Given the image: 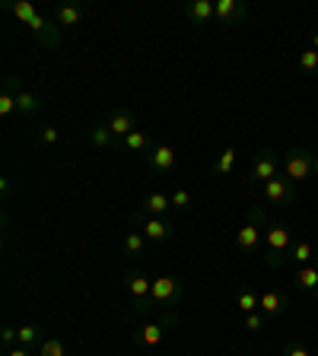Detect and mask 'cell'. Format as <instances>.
<instances>
[{
  "label": "cell",
  "mask_w": 318,
  "mask_h": 356,
  "mask_svg": "<svg viewBox=\"0 0 318 356\" xmlns=\"http://www.w3.org/2000/svg\"><path fill=\"white\" fill-rule=\"evenodd\" d=\"M293 236H290V226L280 220H270L264 226V264L277 270L280 264L290 258V248H293Z\"/></svg>",
  "instance_id": "obj_1"
},
{
  "label": "cell",
  "mask_w": 318,
  "mask_h": 356,
  "mask_svg": "<svg viewBox=\"0 0 318 356\" xmlns=\"http://www.w3.org/2000/svg\"><path fill=\"white\" fill-rule=\"evenodd\" d=\"M268 214H264V207H252L248 210V220H245V226L236 232V248L238 252H245V254H252V252H258V248L264 245V226H268Z\"/></svg>",
  "instance_id": "obj_2"
},
{
  "label": "cell",
  "mask_w": 318,
  "mask_h": 356,
  "mask_svg": "<svg viewBox=\"0 0 318 356\" xmlns=\"http://www.w3.org/2000/svg\"><path fill=\"white\" fill-rule=\"evenodd\" d=\"M124 286L127 293H131V299H134V312L137 315H150L153 309H156V302H153V280L143 274V270H127L124 277Z\"/></svg>",
  "instance_id": "obj_3"
},
{
  "label": "cell",
  "mask_w": 318,
  "mask_h": 356,
  "mask_svg": "<svg viewBox=\"0 0 318 356\" xmlns=\"http://www.w3.org/2000/svg\"><path fill=\"white\" fill-rule=\"evenodd\" d=\"M283 175L296 185L309 182L312 175H315V153L306 150V147H293V150L283 156Z\"/></svg>",
  "instance_id": "obj_4"
},
{
  "label": "cell",
  "mask_w": 318,
  "mask_h": 356,
  "mask_svg": "<svg viewBox=\"0 0 318 356\" xmlns=\"http://www.w3.org/2000/svg\"><path fill=\"white\" fill-rule=\"evenodd\" d=\"M277 169H280V162H277V153L274 150H261L258 156H254V166L248 169V191H254L258 185H268L270 178H277Z\"/></svg>",
  "instance_id": "obj_5"
},
{
  "label": "cell",
  "mask_w": 318,
  "mask_h": 356,
  "mask_svg": "<svg viewBox=\"0 0 318 356\" xmlns=\"http://www.w3.org/2000/svg\"><path fill=\"white\" fill-rule=\"evenodd\" d=\"M175 325H178V315H175V312H169L162 321H150V325L137 328V334H134L137 347H147V350L159 347V344H162V337H166V331H172Z\"/></svg>",
  "instance_id": "obj_6"
},
{
  "label": "cell",
  "mask_w": 318,
  "mask_h": 356,
  "mask_svg": "<svg viewBox=\"0 0 318 356\" xmlns=\"http://www.w3.org/2000/svg\"><path fill=\"white\" fill-rule=\"evenodd\" d=\"M134 223L140 226V232L147 236V242H172L175 229H172V223H169V216H143L140 210L134 214Z\"/></svg>",
  "instance_id": "obj_7"
},
{
  "label": "cell",
  "mask_w": 318,
  "mask_h": 356,
  "mask_svg": "<svg viewBox=\"0 0 318 356\" xmlns=\"http://www.w3.org/2000/svg\"><path fill=\"white\" fill-rule=\"evenodd\" d=\"M296 194H299V185L290 182L286 175H277V178H270V182L264 185V198L277 207H290L296 200Z\"/></svg>",
  "instance_id": "obj_8"
},
{
  "label": "cell",
  "mask_w": 318,
  "mask_h": 356,
  "mask_svg": "<svg viewBox=\"0 0 318 356\" xmlns=\"http://www.w3.org/2000/svg\"><path fill=\"white\" fill-rule=\"evenodd\" d=\"M182 280L178 277H169V274H162V277H153V302L156 306H175V302L182 299Z\"/></svg>",
  "instance_id": "obj_9"
},
{
  "label": "cell",
  "mask_w": 318,
  "mask_h": 356,
  "mask_svg": "<svg viewBox=\"0 0 318 356\" xmlns=\"http://www.w3.org/2000/svg\"><path fill=\"white\" fill-rule=\"evenodd\" d=\"M26 26H29L32 32H35V39H39L45 48H61L64 35H61V26H57V23H51V19H45V16H41V13H35V16H32V19H29V23H26Z\"/></svg>",
  "instance_id": "obj_10"
},
{
  "label": "cell",
  "mask_w": 318,
  "mask_h": 356,
  "mask_svg": "<svg viewBox=\"0 0 318 356\" xmlns=\"http://www.w3.org/2000/svg\"><path fill=\"white\" fill-rule=\"evenodd\" d=\"M105 127H109V131L118 137V140H124L127 134H134V131H137V118L127 109H115L109 115V121H105Z\"/></svg>",
  "instance_id": "obj_11"
},
{
  "label": "cell",
  "mask_w": 318,
  "mask_h": 356,
  "mask_svg": "<svg viewBox=\"0 0 318 356\" xmlns=\"http://www.w3.org/2000/svg\"><path fill=\"white\" fill-rule=\"evenodd\" d=\"M140 214L143 216H169L172 214V194H166V191H150V194L143 198Z\"/></svg>",
  "instance_id": "obj_12"
},
{
  "label": "cell",
  "mask_w": 318,
  "mask_h": 356,
  "mask_svg": "<svg viewBox=\"0 0 318 356\" xmlns=\"http://www.w3.org/2000/svg\"><path fill=\"white\" fill-rule=\"evenodd\" d=\"M214 10L223 26H236V23H242V19H248V10L242 7L238 0H214Z\"/></svg>",
  "instance_id": "obj_13"
},
{
  "label": "cell",
  "mask_w": 318,
  "mask_h": 356,
  "mask_svg": "<svg viewBox=\"0 0 318 356\" xmlns=\"http://www.w3.org/2000/svg\"><path fill=\"white\" fill-rule=\"evenodd\" d=\"M185 16H188L194 26H207L210 19H216L214 0H191V3H185Z\"/></svg>",
  "instance_id": "obj_14"
},
{
  "label": "cell",
  "mask_w": 318,
  "mask_h": 356,
  "mask_svg": "<svg viewBox=\"0 0 318 356\" xmlns=\"http://www.w3.org/2000/svg\"><path fill=\"white\" fill-rule=\"evenodd\" d=\"M150 166H153V172H159V175H172L175 172V150L172 147H153Z\"/></svg>",
  "instance_id": "obj_15"
},
{
  "label": "cell",
  "mask_w": 318,
  "mask_h": 356,
  "mask_svg": "<svg viewBox=\"0 0 318 356\" xmlns=\"http://www.w3.org/2000/svg\"><path fill=\"white\" fill-rule=\"evenodd\" d=\"M286 306H290V299H286V296L268 290V293H261V306H258V312H261V315H268V318H274V315H283Z\"/></svg>",
  "instance_id": "obj_16"
},
{
  "label": "cell",
  "mask_w": 318,
  "mask_h": 356,
  "mask_svg": "<svg viewBox=\"0 0 318 356\" xmlns=\"http://www.w3.org/2000/svg\"><path fill=\"white\" fill-rule=\"evenodd\" d=\"M86 19V7H57L55 10V23L61 26V29H73V26H80Z\"/></svg>",
  "instance_id": "obj_17"
},
{
  "label": "cell",
  "mask_w": 318,
  "mask_h": 356,
  "mask_svg": "<svg viewBox=\"0 0 318 356\" xmlns=\"http://www.w3.org/2000/svg\"><path fill=\"white\" fill-rule=\"evenodd\" d=\"M89 140H93L99 150H121V140L111 134L105 124H93V127H89Z\"/></svg>",
  "instance_id": "obj_18"
},
{
  "label": "cell",
  "mask_w": 318,
  "mask_h": 356,
  "mask_svg": "<svg viewBox=\"0 0 318 356\" xmlns=\"http://www.w3.org/2000/svg\"><path fill=\"white\" fill-rule=\"evenodd\" d=\"M16 111H19V115H39L41 111V99L35 93H32V89H16Z\"/></svg>",
  "instance_id": "obj_19"
},
{
  "label": "cell",
  "mask_w": 318,
  "mask_h": 356,
  "mask_svg": "<svg viewBox=\"0 0 318 356\" xmlns=\"http://www.w3.org/2000/svg\"><path fill=\"white\" fill-rule=\"evenodd\" d=\"M121 150H127V153H147V156H150V153H153V140H150V134L134 131V134H127L124 140H121Z\"/></svg>",
  "instance_id": "obj_20"
},
{
  "label": "cell",
  "mask_w": 318,
  "mask_h": 356,
  "mask_svg": "<svg viewBox=\"0 0 318 356\" xmlns=\"http://www.w3.org/2000/svg\"><path fill=\"white\" fill-rule=\"evenodd\" d=\"M296 283H299V290H306V293H318V268H315V264H306V268H299V277H296Z\"/></svg>",
  "instance_id": "obj_21"
},
{
  "label": "cell",
  "mask_w": 318,
  "mask_h": 356,
  "mask_svg": "<svg viewBox=\"0 0 318 356\" xmlns=\"http://www.w3.org/2000/svg\"><path fill=\"white\" fill-rule=\"evenodd\" d=\"M3 7H7V10H10V13H13V16H16V19H19V23H29L32 16L39 13V10L32 7L29 0H7V3H3Z\"/></svg>",
  "instance_id": "obj_22"
},
{
  "label": "cell",
  "mask_w": 318,
  "mask_h": 356,
  "mask_svg": "<svg viewBox=\"0 0 318 356\" xmlns=\"http://www.w3.org/2000/svg\"><path fill=\"white\" fill-rule=\"evenodd\" d=\"M41 341H45V337H41V328L39 325H23L19 328V347H41Z\"/></svg>",
  "instance_id": "obj_23"
},
{
  "label": "cell",
  "mask_w": 318,
  "mask_h": 356,
  "mask_svg": "<svg viewBox=\"0 0 318 356\" xmlns=\"http://www.w3.org/2000/svg\"><path fill=\"white\" fill-rule=\"evenodd\" d=\"M143 248H147V236H143L140 229H131V232H127V238H124V252L131 254V258H140Z\"/></svg>",
  "instance_id": "obj_24"
},
{
  "label": "cell",
  "mask_w": 318,
  "mask_h": 356,
  "mask_svg": "<svg viewBox=\"0 0 318 356\" xmlns=\"http://www.w3.org/2000/svg\"><path fill=\"white\" fill-rule=\"evenodd\" d=\"M236 306L245 312V315H252V312H258V306H261V296H254L252 290H238V293H236Z\"/></svg>",
  "instance_id": "obj_25"
},
{
  "label": "cell",
  "mask_w": 318,
  "mask_h": 356,
  "mask_svg": "<svg viewBox=\"0 0 318 356\" xmlns=\"http://www.w3.org/2000/svg\"><path fill=\"white\" fill-rule=\"evenodd\" d=\"M290 258H293L299 268H306V264L315 258V248H312V242H296V245L290 248Z\"/></svg>",
  "instance_id": "obj_26"
},
{
  "label": "cell",
  "mask_w": 318,
  "mask_h": 356,
  "mask_svg": "<svg viewBox=\"0 0 318 356\" xmlns=\"http://www.w3.org/2000/svg\"><path fill=\"white\" fill-rule=\"evenodd\" d=\"M39 356H67V347H64L61 337H48V341H41Z\"/></svg>",
  "instance_id": "obj_27"
},
{
  "label": "cell",
  "mask_w": 318,
  "mask_h": 356,
  "mask_svg": "<svg viewBox=\"0 0 318 356\" xmlns=\"http://www.w3.org/2000/svg\"><path fill=\"white\" fill-rule=\"evenodd\" d=\"M35 140L45 143V147H55V143L61 140V131H57L55 124H45V127H39V131H35Z\"/></svg>",
  "instance_id": "obj_28"
},
{
  "label": "cell",
  "mask_w": 318,
  "mask_h": 356,
  "mask_svg": "<svg viewBox=\"0 0 318 356\" xmlns=\"http://www.w3.org/2000/svg\"><path fill=\"white\" fill-rule=\"evenodd\" d=\"M232 166H236V150L230 147V150H223V156L216 159L214 172H216V175H230V172H232Z\"/></svg>",
  "instance_id": "obj_29"
},
{
  "label": "cell",
  "mask_w": 318,
  "mask_h": 356,
  "mask_svg": "<svg viewBox=\"0 0 318 356\" xmlns=\"http://www.w3.org/2000/svg\"><path fill=\"white\" fill-rule=\"evenodd\" d=\"M299 67L306 73H318V51H315V48H306V51H299Z\"/></svg>",
  "instance_id": "obj_30"
},
{
  "label": "cell",
  "mask_w": 318,
  "mask_h": 356,
  "mask_svg": "<svg viewBox=\"0 0 318 356\" xmlns=\"http://www.w3.org/2000/svg\"><path fill=\"white\" fill-rule=\"evenodd\" d=\"M188 207H191V191L185 188L172 191V210H188Z\"/></svg>",
  "instance_id": "obj_31"
},
{
  "label": "cell",
  "mask_w": 318,
  "mask_h": 356,
  "mask_svg": "<svg viewBox=\"0 0 318 356\" xmlns=\"http://www.w3.org/2000/svg\"><path fill=\"white\" fill-rule=\"evenodd\" d=\"M264 321H268V315H261V312H252V315H245V331H252V334L264 331Z\"/></svg>",
  "instance_id": "obj_32"
},
{
  "label": "cell",
  "mask_w": 318,
  "mask_h": 356,
  "mask_svg": "<svg viewBox=\"0 0 318 356\" xmlns=\"http://www.w3.org/2000/svg\"><path fill=\"white\" fill-rule=\"evenodd\" d=\"M283 353H286V356H309V350H306V347H299V344H286V347H283Z\"/></svg>",
  "instance_id": "obj_33"
},
{
  "label": "cell",
  "mask_w": 318,
  "mask_h": 356,
  "mask_svg": "<svg viewBox=\"0 0 318 356\" xmlns=\"http://www.w3.org/2000/svg\"><path fill=\"white\" fill-rule=\"evenodd\" d=\"M3 356H39V353H32L29 347H19V344H16V347H7V353Z\"/></svg>",
  "instance_id": "obj_34"
},
{
  "label": "cell",
  "mask_w": 318,
  "mask_h": 356,
  "mask_svg": "<svg viewBox=\"0 0 318 356\" xmlns=\"http://www.w3.org/2000/svg\"><path fill=\"white\" fill-rule=\"evenodd\" d=\"M312 48L318 51V32H312Z\"/></svg>",
  "instance_id": "obj_35"
},
{
  "label": "cell",
  "mask_w": 318,
  "mask_h": 356,
  "mask_svg": "<svg viewBox=\"0 0 318 356\" xmlns=\"http://www.w3.org/2000/svg\"><path fill=\"white\" fill-rule=\"evenodd\" d=\"M315 175H318V153H315Z\"/></svg>",
  "instance_id": "obj_36"
},
{
  "label": "cell",
  "mask_w": 318,
  "mask_h": 356,
  "mask_svg": "<svg viewBox=\"0 0 318 356\" xmlns=\"http://www.w3.org/2000/svg\"><path fill=\"white\" fill-rule=\"evenodd\" d=\"M315 268H318V254H315Z\"/></svg>",
  "instance_id": "obj_37"
},
{
  "label": "cell",
  "mask_w": 318,
  "mask_h": 356,
  "mask_svg": "<svg viewBox=\"0 0 318 356\" xmlns=\"http://www.w3.org/2000/svg\"><path fill=\"white\" fill-rule=\"evenodd\" d=\"M312 296H315V302H318V293H312Z\"/></svg>",
  "instance_id": "obj_38"
},
{
  "label": "cell",
  "mask_w": 318,
  "mask_h": 356,
  "mask_svg": "<svg viewBox=\"0 0 318 356\" xmlns=\"http://www.w3.org/2000/svg\"><path fill=\"white\" fill-rule=\"evenodd\" d=\"M67 356H73V353H67Z\"/></svg>",
  "instance_id": "obj_39"
}]
</instances>
